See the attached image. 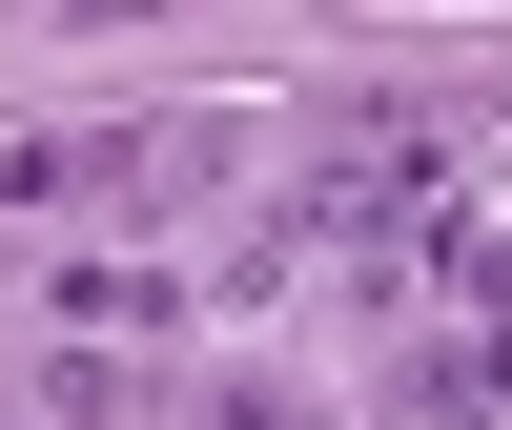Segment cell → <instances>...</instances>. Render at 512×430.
<instances>
[{
    "label": "cell",
    "mask_w": 512,
    "mask_h": 430,
    "mask_svg": "<svg viewBox=\"0 0 512 430\" xmlns=\"http://www.w3.org/2000/svg\"><path fill=\"white\" fill-rule=\"evenodd\" d=\"M164 430H328V369L308 349H205L185 390H164Z\"/></svg>",
    "instance_id": "3957f363"
},
{
    "label": "cell",
    "mask_w": 512,
    "mask_h": 430,
    "mask_svg": "<svg viewBox=\"0 0 512 430\" xmlns=\"http://www.w3.org/2000/svg\"><path fill=\"white\" fill-rule=\"evenodd\" d=\"M0 430H41V410H0Z\"/></svg>",
    "instance_id": "5b68a950"
},
{
    "label": "cell",
    "mask_w": 512,
    "mask_h": 430,
    "mask_svg": "<svg viewBox=\"0 0 512 430\" xmlns=\"http://www.w3.org/2000/svg\"><path fill=\"white\" fill-rule=\"evenodd\" d=\"M164 390H185V369H123V349H41V369H21L41 430H164Z\"/></svg>",
    "instance_id": "277c9868"
},
{
    "label": "cell",
    "mask_w": 512,
    "mask_h": 430,
    "mask_svg": "<svg viewBox=\"0 0 512 430\" xmlns=\"http://www.w3.org/2000/svg\"><path fill=\"white\" fill-rule=\"evenodd\" d=\"M21 308H41V349H123V369H185V328H205V267L185 246H41L21 267Z\"/></svg>",
    "instance_id": "6da1fadb"
},
{
    "label": "cell",
    "mask_w": 512,
    "mask_h": 430,
    "mask_svg": "<svg viewBox=\"0 0 512 430\" xmlns=\"http://www.w3.org/2000/svg\"><path fill=\"white\" fill-rule=\"evenodd\" d=\"M390 410L410 430H512V308H431L410 369H390Z\"/></svg>",
    "instance_id": "7a4b0ae2"
}]
</instances>
